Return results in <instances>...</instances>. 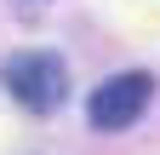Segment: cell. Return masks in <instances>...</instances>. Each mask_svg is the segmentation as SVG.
Segmentation results:
<instances>
[{
	"instance_id": "1",
	"label": "cell",
	"mask_w": 160,
	"mask_h": 155,
	"mask_svg": "<svg viewBox=\"0 0 160 155\" xmlns=\"http://www.w3.org/2000/svg\"><path fill=\"white\" fill-rule=\"evenodd\" d=\"M0 86L29 115H57L69 98V69H63L57 52H17V57L0 63Z\"/></svg>"
},
{
	"instance_id": "2",
	"label": "cell",
	"mask_w": 160,
	"mask_h": 155,
	"mask_svg": "<svg viewBox=\"0 0 160 155\" xmlns=\"http://www.w3.org/2000/svg\"><path fill=\"white\" fill-rule=\"evenodd\" d=\"M149 98H154V75L149 69H120V75H109V81L92 92L86 121L97 132H126V126H137V115L149 109Z\"/></svg>"
}]
</instances>
